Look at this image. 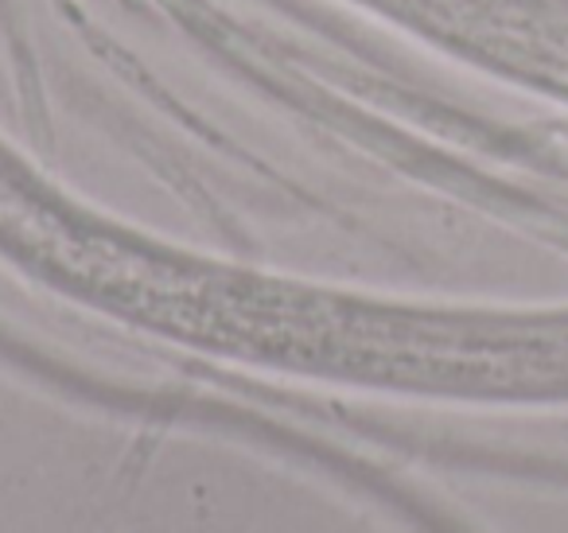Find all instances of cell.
I'll use <instances>...</instances> for the list:
<instances>
[{
  "label": "cell",
  "mask_w": 568,
  "mask_h": 533,
  "mask_svg": "<svg viewBox=\"0 0 568 533\" xmlns=\"http://www.w3.org/2000/svg\"><path fill=\"white\" fill-rule=\"evenodd\" d=\"M0 258L129 328L214 359L363 385L382 300L222 265L71 199L0 137Z\"/></svg>",
  "instance_id": "cell-1"
}]
</instances>
